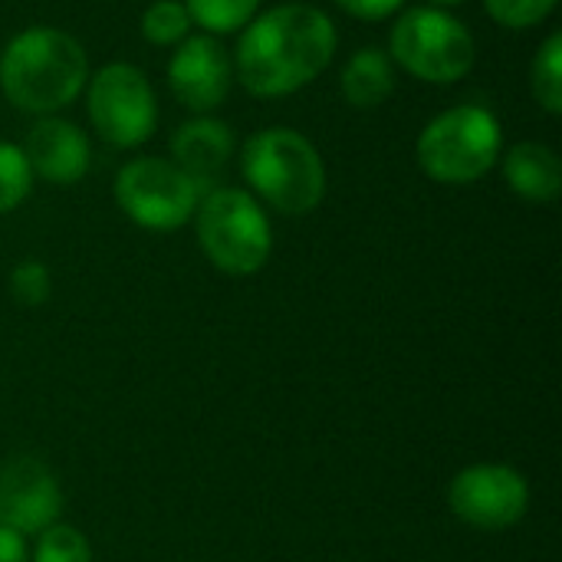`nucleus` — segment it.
Returning a JSON list of instances; mask_svg holds the SVG:
<instances>
[{
	"instance_id": "nucleus-8",
	"label": "nucleus",
	"mask_w": 562,
	"mask_h": 562,
	"mask_svg": "<svg viewBox=\"0 0 562 562\" xmlns=\"http://www.w3.org/2000/svg\"><path fill=\"white\" fill-rule=\"evenodd\" d=\"M112 191L132 224L158 234L184 227L201 201V188L171 158L158 155L125 161L115 175Z\"/></svg>"
},
{
	"instance_id": "nucleus-25",
	"label": "nucleus",
	"mask_w": 562,
	"mask_h": 562,
	"mask_svg": "<svg viewBox=\"0 0 562 562\" xmlns=\"http://www.w3.org/2000/svg\"><path fill=\"white\" fill-rule=\"evenodd\" d=\"M468 0H425V7H438V10H451V7H461Z\"/></svg>"
},
{
	"instance_id": "nucleus-5",
	"label": "nucleus",
	"mask_w": 562,
	"mask_h": 562,
	"mask_svg": "<svg viewBox=\"0 0 562 562\" xmlns=\"http://www.w3.org/2000/svg\"><path fill=\"white\" fill-rule=\"evenodd\" d=\"M389 56L418 82L454 86L471 76L477 43L464 20L438 7H408L395 16L389 33Z\"/></svg>"
},
{
	"instance_id": "nucleus-16",
	"label": "nucleus",
	"mask_w": 562,
	"mask_h": 562,
	"mask_svg": "<svg viewBox=\"0 0 562 562\" xmlns=\"http://www.w3.org/2000/svg\"><path fill=\"white\" fill-rule=\"evenodd\" d=\"M530 92L550 115L562 112V33H550L530 63Z\"/></svg>"
},
{
	"instance_id": "nucleus-14",
	"label": "nucleus",
	"mask_w": 562,
	"mask_h": 562,
	"mask_svg": "<svg viewBox=\"0 0 562 562\" xmlns=\"http://www.w3.org/2000/svg\"><path fill=\"white\" fill-rule=\"evenodd\" d=\"M504 181L530 204H553L562 191V161L543 142H517L501 151Z\"/></svg>"
},
{
	"instance_id": "nucleus-4",
	"label": "nucleus",
	"mask_w": 562,
	"mask_h": 562,
	"mask_svg": "<svg viewBox=\"0 0 562 562\" xmlns=\"http://www.w3.org/2000/svg\"><path fill=\"white\" fill-rule=\"evenodd\" d=\"M504 151L501 119L487 105H451L438 112L415 142L418 168L438 184L481 181Z\"/></svg>"
},
{
	"instance_id": "nucleus-23",
	"label": "nucleus",
	"mask_w": 562,
	"mask_h": 562,
	"mask_svg": "<svg viewBox=\"0 0 562 562\" xmlns=\"http://www.w3.org/2000/svg\"><path fill=\"white\" fill-rule=\"evenodd\" d=\"M342 13L366 20V23H379L389 16H398L405 10V0H333Z\"/></svg>"
},
{
	"instance_id": "nucleus-17",
	"label": "nucleus",
	"mask_w": 562,
	"mask_h": 562,
	"mask_svg": "<svg viewBox=\"0 0 562 562\" xmlns=\"http://www.w3.org/2000/svg\"><path fill=\"white\" fill-rule=\"evenodd\" d=\"M260 0H184V10L194 26H201L207 36H227L240 33L257 16Z\"/></svg>"
},
{
	"instance_id": "nucleus-1",
	"label": "nucleus",
	"mask_w": 562,
	"mask_h": 562,
	"mask_svg": "<svg viewBox=\"0 0 562 562\" xmlns=\"http://www.w3.org/2000/svg\"><path fill=\"white\" fill-rule=\"evenodd\" d=\"M339 49L333 16L313 3H280L254 16L234 49V79L257 99H283L316 82Z\"/></svg>"
},
{
	"instance_id": "nucleus-2",
	"label": "nucleus",
	"mask_w": 562,
	"mask_h": 562,
	"mask_svg": "<svg viewBox=\"0 0 562 562\" xmlns=\"http://www.w3.org/2000/svg\"><path fill=\"white\" fill-rule=\"evenodd\" d=\"M89 82L82 43L56 26H26L0 53V92L30 115H56L72 105Z\"/></svg>"
},
{
	"instance_id": "nucleus-11",
	"label": "nucleus",
	"mask_w": 562,
	"mask_h": 562,
	"mask_svg": "<svg viewBox=\"0 0 562 562\" xmlns=\"http://www.w3.org/2000/svg\"><path fill=\"white\" fill-rule=\"evenodd\" d=\"M63 494L53 471L36 458H16L0 468V527L36 537L56 524Z\"/></svg>"
},
{
	"instance_id": "nucleus-21",
	"label": "nucleus",
	"mask_w": 562,
	"mask_h": 562,
	"mask_svg": "<svg viewBox=\"0 0 562 562\" xmlns=\"http://www.w3.org/2000/svg\"><path fill=\"white\" fill-rule=\"evenodd\" d=\"M557 3L560 0H484V10L507 30H530L540 26L557 10Z\"/></svg>"
},
{
	"instance_id": "nucleus-24",
	"label": "nucleus",
	"mask_w": 562,
	"mask_h": 562,
	"mask_svg": "<svg viewBox=\"0 0 562 562\" xmlns=\"http://www.w3.org/2000/svg\"><path fill=\"white\" fill-rule=\"evenodd\" d=\"M0 562H30L23 537L7 527H0Z\"/></svg>"
},
{
	"instance_id": "nucleus-15",
	"label": "nucleus",
	"mask_w": 562,
	"mask_h": 562,
	"mask_svg": "<svg viewBox=\"0 0 562 562\" xmlns=\"http://www.w3.org/2000/svg\"><path fill=\"white\" fill-rule=\"evenodd\" d=\"M339 89L352 109L385 105L395 92V63H392L389 49H379V46L356 49L342 66Z\"/></svg>"
},
{
	"instance_id": "nucleus-18",
	"label": "nucleus",
	"mask_w": 562,
	"mask_h": 562,
	"mask_svg": "<svg viewBox=\"0 0 562 562\" xmlns=\"http://www.w3.org/2000/svg\"><path fill=\"white\" fill-rule=\"evenodd\" d=\"M191 16L184 10L181 0H155L145 13H142V36L151 46H178L184 36H191Z\"/></svg>"
},
{
	"instance_id": "nucleus-22",
	"label": "nucleus",
	"mask_w": 562,
	"mask_h": 562,
	"mask_svg": "<svg viewBox=\"0 0 562 562\" xmlns=\"http://www.w3.org/2000/svg\"><path fill=\"white\" fill-rule=\"evenodd\" d=\"M10 293L20 306H43L53 293V280L46 263L40 260H23L10 273Z\"/></svg>"
},
{
	"instance_id": "nucleus-19",
	"label": "nucleus",
	"mask_w": 562,
	"mask_h": 562,
	"mask_svg": "<svg viewBox=\"0 0 562 562\" xmlns=\"http://www.w3.org/2000/svg\"><path fill=\"white\" fill-rule=\"evenodd\" d=\"M33 191V171L20 145L0 138V214L16 211Z\"/></svg>"
},
{
	"instance_id": "nucleus-7",
	"label": "nucleus",
	"mask_w": 562,
	"mask_h": 562,
	"mask_svg": "<svg viewBox=\"0 0 562 562\" xmlns=\"http://www.w3.org/2000/svg\"><path fill=\"white\" fill-rule=\"evenodd\" d=\"M86 115L112 148H138L158 128V95L135 63H105L86 82Z\"/></svg>"
},
{
	"instance_id": "nucleus-9",
	"label": "nucleus",
	"mask_w": 562,
	"mask_h": 562,
	"mask_svg": "<svg viewBox=\"0 0 562 562\" xmlns=\"http://www.w3.org/2000/svg\"><path fill=\"white\" fill-rule=\"evenodd\" d=\"M448 504L468 527L497 533L524 520L530 507V484L507 464H474L451 481Z\"/></svg>"
},
{
	"instance_id": "nucleus-12",
	"label": "nucleus",
	"mask_w": 562,
	"mask_h": 562,
	"mask_svg": "<svg viewBox=\"0 0 562 562\" xmlns=\"http://www.w3.org/2000/svg\"><path fill=\"white\" fill-rule=\"evenodd\" d=\"M20 148L30 161L33 178H43L46 184L56 188L82 181L92 161L86 132L63 115H40Z\"/></svg>"
},
{
	"instance_id": "nucleus-20",
	"label": "nucleus",
	"mask_w": 562,
	"mask_h": 562,
	"mask_svg": "<svg viewBox=\"0 0 562 562\" xmlns=\"http://www.w3.org/2000/svg\"><path fill=\"white\" fill-rule=\"evenodd\" d=\"M30 562H92V550L76 527L53 524L43 533H36V550Z\"/></svg>"
},
{
	"instance_id": "nucleus-13",
	"label": "nucleus",
	"mask_w": 562,
	"mask_h": 562,
	"mask_svg": "<svg viewBox=\"0 0 562 562\" xmlns=\"http://www.w3.org/2000/svg\"><path fill=\"white\" fill-rule=\"evenodd\" d=\"M234 155V132L214 115H194L171 135V161L201 188L214 181Z\"/></svg>"
},
{
	"instance_id": "nucleus-6",
	"label": "nucleus",
	"mask_w": 562,
	"mask_h": 562,
	"mask_svg": "<svg viewBox=\"0 0 562 562\" xmlns=\"http://www.w3.org/2000/svg\"><path fill=\"white\" fill-rule=\"evenodd\" d=\"M194 231L204 257L227 277H250L273 254L267 211L244 188H214L198 201Z\"/></svg>"
},
{
	"instance_id": "nucleus-3",
	"label": "nucleus",
	"mask_w": 562,
	"mask_h": 562,
	"mask_svg": "<svg viewBox=\"0 0 562 562\" xmlns=\"http://www.w3.org/2000/svg\"><path fill=\"white\" fill-rule=\"evenodd\" d=\"M247 188L286 217L316 211L326 198V165L316 145L286 125L257 128L240 148Z\"/></svg>"
},
{
	"instance_id": "nucleus-10",
	"label": "nucleus",
	"mask_w": 562,
	"mask_h": 562,
	"mask_svg": "<svg viewBox=\"0 0 562 562\" xmlns=\"http://www.w3.org/2000/svg\"><path fill=\"white\" fill-rule=\"evenodd\" d=\"M168 86L188 112L211 115L234 86V59L217 36H184L168 59Z\"/></svg>"
}]
</instances>
